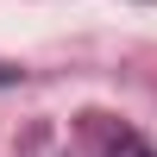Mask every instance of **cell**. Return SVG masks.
I'll list each match as a JSON object with an SVG mask.
<instances>
[{"label": "cell", "instance_id": "cell-1", "mask_svg": "<svg viewBox=\"0 0 157 157\" xmlns=\"http://www.w3.org/2000/svg\"><path fill=\"white\" fill-rule=\"evenodd\" d=\"M101 157H157V151L138 132H107V138H101Z\"/></svg>", "mask_w": 157, "mask_h": 157}]
</instances>
